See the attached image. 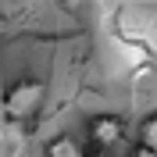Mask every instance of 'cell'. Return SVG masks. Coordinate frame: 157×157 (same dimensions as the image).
I'll return each mask as SVG.
<instances>
[{"mask_svg":"<svg viewBox=\"0 0 157 157\" xmlns=\"http://www.w3.org/2000/svg\"><path fill=\"white\" fill-rule=\"evenodd\" d=\"M43 97H47V89L39 78H18V82H11L7 89H0V114L21 125V121H32L43 107Z\"/></svg>","mask_w":157,"mask_h":157,"instance_id":"6da1fadb","label":"cell"},{"mask_svg":"<svg viewBox=\"0 0 157 157\" xmlns=\"http://www.w3.org/2000/svg\"><path fill=\"white\" fill-rule=\"evenodd\" d=\"M86 132H89V143H93L97 150H107V154L125 143V121H121L118 114H97V118H89Z\"/></svg>","mask_w":157,"mask_h":157,"instance_id":"7a4b0ae2","label":"cell"},{"mask_svg":"<svg viewBox=\"0 0 157 157\" xmlns=\"http://www.w3.org/2000/svg\"><path fill=\"white\" fill-rule=\"evenodd\" d=\"M47 157H86V150L75 136H57L47 143Z\"/></svg>","mask_w":157,"mask_h":157,"instance_id":"3957f363","label":"cell"},{"mask_svg":"<svg viewBox=\"0 0 157 157\" xmlns=\"http://www.w3.org/2000/svg\"><path fill=\"white\" fill-rule=\"evenodd\" d=\"M139 147H147V150L157 154V111L139 121Z\"/></svg>","mask_w":157,"mask_h":157,"instance_id":"277c9868","label":"cell"},{"mask_svg":"<svg viewBox=\"0 0 157 157\" xmlns=\"http://www.w3.org/2000/svg\"><path fill=\"white\" fill-rule=\"evenodd\" d=\"M128 157H157V154H154V150H147V147H136Z\"/></svg>","mask_w":157,"mask_h":157,"instance_id":"5b68a950","label":"cell"},{"mask_svg":"<svg viewBox=\"0 0 157 157\" xmlns=\"http://www.w3.org/2000/svg\"><path fill=\"white\" fill-rule=\"evenodd\" d=\"M86 157H111L107 150H93V154H86Z\"/></svg>","mask_w":157,"mask_h":157,"instance_id":"8992f818","label":"cell"}]
</instances>
